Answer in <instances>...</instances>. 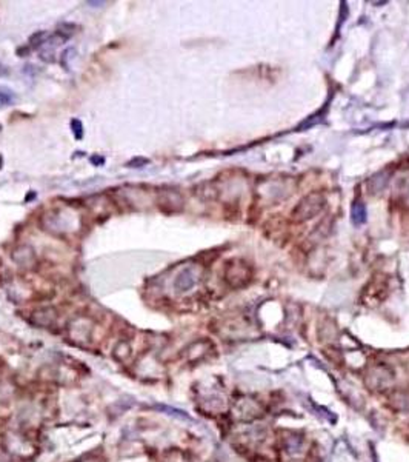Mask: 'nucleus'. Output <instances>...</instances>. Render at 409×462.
<instances>
[{"label": "nucleus", "mask_w": 409, "mask_h": 462, "mask_svg": "<svg viewBox=\"0 0 409 462\" xmlns=\"http://www.w3.org/2000/svg\"><path fill=\"white\" fill-rule=\"evenodd\" d=\"M325 204H326V199L323 194H320V193L308 194L293 210V219L297 222H306V220L316 217L325 208Z\"/></svg>", "instance_id": "obj_1"}, {"label": "nucleus", "mask_w": 409, "mask_h": 462, "mask_svg": "<svg viewBox=\"0 0 409 462\" xmlns=\"http://www.w3.org/2000/svg\"><path fill=\"white\" fill-rule=\"evenodd\" d=\"M225 281L232 288L245 287L251 281V270H249L248 264H245L240 259L229 261L225 268Z\"/></svg>", "instance_id": "obj_2"}, {"label": "nucleus", "mask_w": 409, "mask_h": 462, "mask_svg": "<svg viewBox=\"0 0 409 462\" xmlns=\"http://www.w3.org/2000/svg\"><path fill=\"white\" fill-rule=\"evenodd\" d=\"M394 382V375L388 367L383 365H377L374 368L369 370L368 376H366V384L373 389V390H386L393 385Z\"/></svg>", "instance_id": "obj_3"}, {"label": "nucleus", "mask_w": 409, "mask_h": 462, "mask_svg": "<svg viewBox=\"0 0 409 462\" xmlns=\"http://www.w3.org/2000/svg\"><path fill=\"white\" fill-rule=\"evenodd\" d=\"M234 415L239 421L249 422V421H254V419L260 418L263 415V409L257 401L249 399V398H243L236 404Z\"/></svg>", "instance_id": "obj_4"}, {"label": "nucleus", "mask_w": 409, "mask_h": 462, "mask_svg": "<svg viewBox=\"0 0 409 462\" xmlns=\"http://www.w3.org/2000/svg\"><path fill=\"white\" fill-rule=\"evenodd\" d=\"M196 281H197V279H196L194 270H192V268H185V270L177 276L174 287H176V290H177L179 293H183V291L191 290V288L194 287Z\"/></svg>", "instance_id": "obj_5"}, {"label": "nucleus", "mask_w": 409, "mask_h": 462, "mask_svg": "<svg viewBox=\"0 0 409 462\" xmlns=\"http://www.w3.org/2000/svg\"><path fill=\"white\" fill-rule=\"evenodd\" d=\"M211 348V344L206 341H199L194 342L188 350H186V358L188 361H199L208 355V350Z\"/></svg>", "instance_id": "obj_6"}, {"label": "nucleus", "mask_w": 409, "mask_h": 462, "mask_svg": "<svg viewBox=\"0 0 409 462\" xmlns=\"http://www.w3.org/2000/svg\"><path fill=\"white\" fill-rule=\"evenodd\" d=\"M32 321L40 327H49L55 321V310L51 308V307L49 308H40V310L34 311Z\"/></svg>", "instance_id": "obj_7"}, {"label": "nucleus", "mask_w": 409, "mask_h": 462, "mask_svg": "<svg viewBox=\"0 0 409 462\" xmlns=\"http://www.w3.org/2000/svg\"><path fill=\"white\" fill-rule=\"evenodd\" d=\"M285 450L289 453V455H299L303 452V447H305V442H303V438L299 436V435H289L288 438H285Z\"/></svg>", "instance_id": "obj_8"}, {"label": "nucleus", "mask_w": 409, "mask_h": 462, "mask_svg": "<svg viewBox=\"0 0 409 462\" xmlns=\"http://www.w3.org/2000/svg\"><path fill=\"white\" fill-rule=\"evenodd\" d=\"M163 462H189V459L180 450H169V452H166Z\"/></svg>", "instance_id": "obj_9"}, {"label": "nucleus", "mask_w": 409, "mask_h": 462, "mask_svg": "<svg viewBox=\"0 0 409 462\" xmlns=\"http://www.w3.org/2000/svg\"><path fill=\"white\" fill-rule=\"evenodd\" d=\"M394 401H396V405L399 409L409 410V393H397L394 396Z\"/></svg>", "instance_id": "obj_10"}, {"label": "nucleus", "mask_w": 409, "mask_h": 462, "mask_svg": "<svg viewBox=\"0 0 409 462\" xmlns=\"http://www.w3.org/2000/svg\"><path fill=\"white\" fill-rule=\"evenodd\" d=\"M14 100V94L11 89L5 88V86H0V103L3 105H9L11 102Z\"/></svg>", "instance_id": "obj_11"}, {"label": "nucleus", "mask_w": 409, "mask_h": 462, "mask_svg": "<svg viewBox=\"0 0 409 462\" xmlns=\"http://www.w3.org/2000/svg\"><path fill=\"white\" fill-rule=\"evenodd\" d=\"M71 128H72V133L75 136V139H82L83 137V125L79 119H72L71 120Z\"/></svg>", "instance_id": "obj_12"}, {"label": "nucleus", "mask_w": 409, "mask_h": 462, "mask_svg": "<svg viewBox=\"0 0 409 462\" xmlns=\"http://www.w3.org/2000/svg\"><path fill=\"white\" fill-rule=\"evenodd\" d=\"M160 409L165 410V412H168V415H171V416H177V418H180V419L189 421V416H188L185 412H180V410H176V409H168V407H160Z\"/></svg>", "instance_id": "obj_13"}, {"label": "nucleus", "mask_w": 409, "mask_h": 462, "mask_svg": "<svg viewBox=\"0 0 409 462\" xmlns=\"http://www.w3.org/2000/svg\"><path fill=\"white\" fill-rule=\"evenodd\" d=\"M365 214H366V213H365V208H363V207L360 208V211H357V210L354 208V210H353V219H354V222H356V224H362V222L365 220Z\"/></svg>", "instance_id": "obj_14"}, {"label": "nucleus", "mask_w": 409, "mask_h": 462, "mask_svg": "<svg viewBox=\"0 0 409 462\" xmlns=\"http://www.w3.org/2000/svg\"><path fill=\"white\" fill-rule=\"evenodd\" d=\"M149 160L148 159H145V157H135V159H132L131 162H128L126 163V167H131V165H134L135 168H140V167H143V165H146ZM132 167V168H134Z\"/></svg>", "instance_id": "obj_15"}, {"label": "nucleus", "mask_w": 409, "mask_h": 462, "mask_svg": "<svg viewBox=\"0 0 409 462\" xmlns=\"http://www.w3.org/2000/svg\"><path fill=\"white\" fill-rule=\"evenodd\" d=\"M91 162H92V163H100V165H102V163L105 162V159H103V157H95V156H94V157H91Z\"/></svg>", "instance_id": "obj_16"}, {"label": "nucleus", "mask_w": 409, "mask_h": 462, "mask_svg": "<svg viewBox=\"0 0 409 462\" xmlns=\"http://www.w3.org/2000/svg\"><path fill=\"white\" fill-rule=\"evenodd\" d=\"M88 5H105L103 2H86Z\"/></svg>", "instance_id": "obj_17"}, {"label": "nucleus", "mask_w": 409, "mask_h": 462, "mask_svg": "<svg viewBox=\"0 0 409 462\" xmlns=\"http://www.w3.org/2000/svg\"><path fill=\"white\" fill-rule=\"evenodd\" d=\"M0 168H2V157H0Z\"/></svg>", "instance_id": "obj_18"}]
</instances>
